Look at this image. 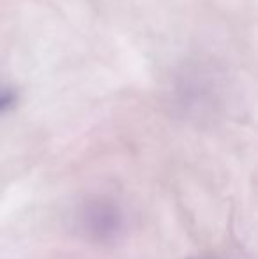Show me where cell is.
<instances>
[{
  "label": "cell",
  "mask_w": 258,
  "mask_h": 259,
  "mask_svg": "<svg viewBox=\"0 0 258 259\" xmlns=\"http://www.w3.org/2000/svg\"><path fill=\"white\" fill-rule=\"evenodd\" d=\"M78 226L90 240L104 243L117 238L124 228V217L115 203L97 198L80 208Z\"/></svg>",
  "instance_id": "1"
},
{
  "label": "cell",
  "mask_w": 258,
  "mask_h": 259,
  "mask_svg": "<svg viewBox=\"0 0 258 259\" xmlns=\"http://www.w3.org/2000/svg\"><path fill=\"white\" fill-rule=\"evenodd\" d=\"M195 259H198V257H195Z\"/></svg>",
  "instance_id": "3"
},
{
  "label": "cell",
  "mask_w": 258,
  "mask_h": 259,
  "mask_svg": "<svg viewBox=\"0 0 258 259\" xmlns=\"http://www.w3.org/2000/svg\"><path fill=\"white\" fill-rule=\"evenodd\" d=\"M7 103H9V96H2V94H0V109L6 108Z\"/></svg>",
  "instance_id": "2"
}]
</instances>
